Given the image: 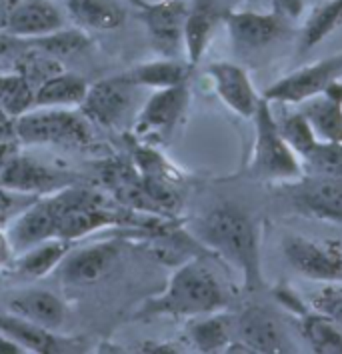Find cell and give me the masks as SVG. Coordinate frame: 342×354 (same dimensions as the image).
Masks as SVG:
<instances>
[{
  "mask_svg": "<svg viewBox=\"0 0 342 354\" xmlns=\"http://www.w3.org/2000/svg\"><path fill=\"white\" fill-rule=\"evenodd\" d=\"M8 4H10V0H0V30L4 28V22H6V12H8Z\"/></svg>",
  "mask_w": 342,
  "mask_h": 354,
  "instance_id": "42",
  "label": "cell"
},
{
  "mask_svg": "<svg viewBox=\"0 0 342 354\" xmlns=\"http://www.w3.org/2000/svg\"><path fill=\"white\" fill-rule=\"evenodd\" d=\"M120 257V243L102 241L80 248L75 254H66L58 264L60 277L68 284H93L104 279Z\"/></svg>",
  "mask_w": 342,
  "mask_h": 354,
  "instance_id": "17",
  "label": "cell"
},
{
  "mask_svg": "<svg viewBox=\"0 0 342 354\" xmlns=\"http://www.w3.org/2000/svg\"><path fill=\"white\" fill-rule=\"evenodd\" d=\"M88 93V82L75 73H58L44 80L35 91V106H58V109H80Z\"/></svg>",
  "mask_w": 342,
  "mask_h": 354,
  "instance_id": "21",
  "label": "cell"
},
{
  "mask_svg": "<svg viewBox=\"0 0 342 354\" xmlns=\"http://www.w3.org/2000/svg\"><path fill=\"white\" fill-rule=\"evenodd\" d=\"M17 138L15 134V118H10L8 114L0 111V142H6V140H12Z\"/></svg>",
  "mask_w": 342,
  "mask_h": 354,
  "instance_id": "36",
  "label": "cell"
},
{
  "mask_svg": "<svg viewBox=\"0 0 342 354\" xmlns=\"http://www.w3.org/2000/svg\"><path fill=\"white\" fill-rule=\"evenodd\" d=\"M70 243L62 239H48L19 254L17 270L26 279H42L50 270L58 268L62 259L68 254Z\"/></svg>",
  "mask_w": 342,
  "mask_h": 354,
  "instance_id": "27",
  "label": "cell"
},
{
  "mask_svg": "<svg viewBox=\"0 0 342 354\" xmlns=\"http://www.w3.org/2000/svg\"><path fill=\"white\" fill-rule=\"evenodd\" d=\"M187 8V0H158L138 8L152 46L167 58H176L180 50H184Z\"/></svg>",
  "mask_w": 342,
  "mask_h": 354,
  "instance_id": "8",
  "label": "cell"
},
{
  "mask_svg": "<svg viewBox=\"0 0 342 354\" xmlns=\"http://www.w3.org/2000/svg\"><path fill=\"white\" fill-rule=\"evenodd\" d=\"M26 40L30 42V46L40 48L46 55L55 56L60 62L70 58V56L78 55V53H82L91 44V38L86 37V32L76 30V28H60V30H55L50 35L26 38Z\"/></svg>",
  "mask_w": 342,
  "mask_h": 354,
  "instance_id": "30",
  "label": "cell"
},
{
  "mask_svg": "<svg viewBox=\"0 0 342 354\" xmlns=\"http://www.w3.org/2000/svg\"><path fill=\"white\" fill-rule=\"evenodd\" d=\"M12 206H15V198H12V192L10 190H6V188L0 187V223L10 214V210H12Z\"/></svg>",
  "mask_w": 342,
  "mask_h": 354,
  "instance_id": "37",
  "label": "cell"
},
{
  "mask_svg": "<svg viewBox=\"0 0 342 354\" xmlns=\"http://www.w3.org/2000/svg\"><path fill=\"white\" fill-rule=\"evenodd\" d=\"M189 106V84L171 88H158L144 102L142 111L134 120V132L138 136L169 134Z\"/></svg>",
  "mask_w": 342,
  "mask_h": 354,
  "instance_id": "12",
  "label": "cell"
},
{
  "mask_svg": "<svg viewBox=\"0 0 342 354\" xmlns=\"http://www.w3.org/2000/svg\"><path fill=\"white\" fill-rule=\"evenodd\" d=\"M303 0H272V10L285 20L298 19L303 15Z\"/></svg>",
  "mask_w": 342,
  "mask_h": 354,
  "instance_id": "35",
  "label": "cell"
},
{
  "mask_svg": "<svg viewBox=\"0 0 342 354\" xmlns=\"http://www.w3.org/2000/svg\"><path fill=\"white\" fill-rule=\"evenodd\" d=\"M12 254L15 252H12V246L8 243V236L4 232H0V266L12 261Z\"/></svg>",
  "mask_w": 342,
  "mask_h": 354,
  "instance_id": "39",
  "label": "cell"
},
{
  "mask_svg": "<svg viewBox=\"0 0 342 354\" xmlns=\"http://www.w3.org/2000/svg\"><path fill=\"white\" fill-rule=\"evenodd\" d=\"M225 306L227 295L218 279L212 274V270L200 257H194L176 266L167 288L160 295L146 300L136 313V317L194 318L222 310Z\"/></svg>",
  "mask_w": 342,
  "mask_h": 354,
  "instance_id": "2",
  "label": "cell"
},
{
  "mask_svg": "<svg viewBox=\"0 0 342 354\" xmlns=\"http://www.w3.org/2000/svg\"><path fill=\"white\" fill-rule=\"evenodd\" d=\"M0 73H2V68H0Z\"/></svg>",
  "mask_w": 342,
  "mask_h": 354,
  "instance_id": "44",
  "label": "cell"
},
{
  "mask_svg": "<svg viewBox=\"0 0 342 354\" xmlns=\"http://www.w3.org/2000/svg\"><path fill=\"white\" fill-rule=\"evenodd\" d=\"M68 15L88 30H114L126 19L118 0H64Z\"/></svg>",
  "mask_w": 342,
  "mask_h": 354,
  "instance_id": "22",
  "label": "cell"
},
{
  "mask_svg": "<svg viewBox=\"0 0 342 354\" xmlns=\"http://www.w3.org/2000/svg\"><path fill=\"white\" fill-rule=\"evenodd\" d=\"M276 124H278V131L286 140V145L298 154V158H303L304 154L319 142L316 134L303 112H290L281 120H276Z\"/></svg>",
  "mask_w": 342,
  "mask_h": 354,
  "instance_id": "32",
  "label": "cell"
},
{
  "mask_svg": "<svg viewBox=\"0 0 342 354\" xmlns=\"http://www.w3.org/2000/svg\"><path fill=\"white\" fill-rule=\"evenodd\" d=\"M8 310L46 330H57L66 318V306L48 290H26L8 300Z\"/></svg>",
  "mask_w": 342,
  "mask_h": 354,
  "instance_id": "19",
  "label": "cell"
},
{
  "mask_svg": "<svg viewBox=\"0 0 342 354\" xmlns=\"http://www.w3.org/2000/svg\"><path fill=\"white\" fill-rule=\"evenodd\" d=\"M207 76L212 80L214 93L243 118H252L258 109L260 96L245 68L232 62H212L207 68Z\"/></svg>",
  "mask_w": 342,
  "mask_h": 354,
  "instance_id": "14",
  "label": "cell"
},
{
  "mask_svg": "<svg viewBox=\"0 0 342 354\" xmlns=\"http://www.w3.org/2000/svg\"><path fill=\"white\" fill-rule=\"evenodd\" d=\"M64 28V19L50 0H10L2 32L37 38Z\"/></svg>",
  "mask_w": 342,
  "mask_h": 354,
  "instance_id": "16",
  "label": "cell"
},
{
  "mask_svg": "<svg viewBox=\"0 0 342 354\" xmlns=\"http://www.w3.org/2000/svg\"><path fill=\"white\" fill-rule=\"evenodd\" d=\"M0 333L15 342H19L24 351L32 353H58V342L50 330L38 326L35 322L19 317L15 313H0Z\"/></svg>",
  "mask_w": 342,
  "mask_h": 354,
  "instance_id": "25",
  "label": "cell"
},
{
  "mask_svg": "<svg viewBox=\"0 0 342 354\" xmlns=\"http://www.w3.org/2000/svg\"><path fill=\"white\" fill-rule=\"evenodd\" d=\"M194 232L210 254L240 272L243 290L256 292L263 288L258 230L247 210L236 205L216 206L198 221Z\"/></svg>",
  "mask_w": 342,
  "mask_h": 354,
  "instance_id": "1",
  "label": "cell"
},
{
  "mask_svg": "<svg viewBox=\"0 0 342 354\" xmlns=\"http://www.w3.org/2000/svg\"><path fill=\"white\" fill-rule=\"evenodd\" d=\"M136 88L138 86L126 75L104 78L88 86L80 111L102 127H118L129 111H133Z\"/></svg>",
  "mask_w": 342,
  "mask_h": 354,
  "instance_id": "9",
  "label": "cell"
},
{
  "mask_svg": "<svg viewBox=\"0 0 342 354\" xmlns=\"http://www.w3.org/2000/svg\"><path fill=\"white\" fill-rule=\"evenodd\" d=\"M324 96H328L330 100H336V102H341L342 104V82L339 80H334V82H330L326 88H324Z\"/></svg>",
  "mask_w": 342,
  "mask_h": 354,
  "instance_id": "41",
  "label": "cell"
},
{
  "mask_svg": "<svg viewBox=\"0 0 342 354\" xmlns=\"http://www.w3.org/2000/svg\"><path fill=\"white\" fill-rule=\"evenodd\" d=\"M234 328H236V338L228 346V353L245 351V353L274 354L292 351V346L283 333V328L278 326V322L260 306L245 308L236 317Z\"/></svg>",
  "mask_w": 342,
  "mask_h": 354,
  "instance_id": "10",
  "label": "cell"
},
{
  "mask_svg": "<svg viewBox=\"0 0 342 354\" xmlns=\"http://www.w3.org/2000/svg\"><path fill=\"white\" fill-rule=\"evenodd\" d=\"M15 134L19 142L26 145H86L91 129L84 116L73 109L40 106L30 109L15 120Z\"/></svg>",
  "mask_w": 342,
  "mask_h": 354,
  "instance_id": "4",
  "label": "cell"
},
{
  "mask_svg": "<svg viewBox=\"0 0 342 354\" xmlns=\"http://www.w3.org/2000/svg\"><path fill=\"white\" fill-rule=\"evenodd\" d=\"M254 120V150L250 174L265 180H296L303 176L298 154L286 145L278 131L276 118L270 112V102L260 96Z\"/></svg>",
  "mask_w": 342,
  "mask_h": 354,
  "instance_id": "3",
  "label": "cell"
},
{
  "mask_svg": "<svg viewBox=\"0 0 342 354\" xmlns=\"http://www.w3.org/2000/svg\"><path fill=\"white\" fill-rule=\"evenodd\" d=\"M225 24L230 40L245 50H258L281 37L286 28V20L272 12L254 10H225Z\"/></svg>",
  "mask_w": 342,
  "mask_h": 354,
  "instance_id": "15",
  "label": "cell"
},
{
  "mask_svg": "<svg viewBox=\"0 0 342 354\" xmlns=\"http://www.w3.org/2000/svg\"><path fill=\"white\" fill-rule=\"evenodd\" d=\"M303 160L310 167L312 174H323L342 180V142L319 140L304 154Z\"/></svg>",
  "mask_w": 342,
  "mask_h": 354,
  "instance_id": "33",
  "label": "cell"
},
{
  "mask_svg": "<svg viewBox=\"0 0 342 354\" xmlns=\"http://www.w3.org/2000/svg\"><path fill=\"white\" fill-rule=\"evenodd\" d=\"M283 254L288 264L306 279L319 282L342 280V248L336 243L290 234L283 241Z\"/></svg>",
  "mask_w": 342,
  "mask_h": 354,
  "instance_id": "6",
  "label": "cell"
},
{
  "mask_svg": "<svg viewBox=\"0 0 342 354\" xmlns=\"http://www.w3.org/2000/svg\"><path fill=\"white\" fill-rule=\"evenodd\" d=\"M12 64H15L12 71H17V73H20V75L24 76V78L35 86V91H37L44 80H48L50 76L62 73V62H60L58 58L42 53L40 48L30 46V42H28V46L15 58Z\"/></svg>",
  "mask_w": 342,
  "mask_h": 354,
  "instance_id": "31",
  "label": "cell"
},
{
  "mask_svg": "<svg viewBox=\"0 0 342 354\" xmlns=\"http://www.w3.org/2000/svg\"><path fill=\"white\" fill-rule=\"evenodd\" d=\"M225 17L222 0H190L184 26V53L194 68L207 53L210 38Z\"/></svg>",
  "mask_w": 342,
  "mask_h": 354,
  "instance_id": "18",
  "label": "cell"
},
{
  "mask_svg": "<svg viewBox=\"0 0 342 354\" xmlns=\"http://www.w3.org/2000/svg\"><path fill=\"white\" fill-rule=\"evenodd\" d=\"M57 192L46 194L35 205L28 206L10 226L6 236L15 254H22L24 250L48 239H57V223L60 214V201Z\"/></svg>",
  "mask_w": 342,
  "mask_h": 354,
  "instance_id": "11",
  "label": "cell"
},
{
  "mask_svg": "<svg viewBox=\"0 0 342 354\" xmlns=\"http://www.w3.org/2000/svg\"><path fill=\"white\" fill-rule=\"evenodd\" d=\"M292 206L308 216L342 224V180L323 174L301 176L285 188Z\"/></svg>",
  "mask_w": 342,
  "mask_h": 354,
  "instance_id": "7",
  "label": "cell"
},
{
  "mask_svg": "<svg viewBox=\"0 0 342 354\" xmlns=\"http://www.w3.org/2000/svg\"><path fill=\"white\" fill-rule=\"evenodd\" d=\"M236 317L225 315L220 310L194 317L189 324V338L192 346L200 353H228V346L234 342Z\"/></svg>",
  "mask_w": 342,
  "mask_h": 354,
  "instance_id": "20",
  "label": "cell"
},
{
  "mask_svg": "<svg viewBox=\"0 0 342 354\" xmlns=\"http://www.w3.org/2000/svg\"><path fill=\"white\" fill-rule=\"evenodd\" d=\"M190 66L189 62H180L178 58H167L162 56L160 60H152L146 64H140L129 73V78L133 80L136 86H149V88H171L184 84L189 80Z\"/></svg>",
  "mask_w": 342,
  "mask_h": 354,
  "instance_id": "24",
  "label": "cell"
},
{
  "mask_svg": "<svg viewBox=\"0 0 342 354\" xmlns=\"http://www.w3.org/2000/svg\"><path fill=\"white\" fill-rule=\"evenodd\" d=\"M310 308L321 313L324 317L336 320L342 324V282L341 280H332V282H324L316 292L310 295Z\"/></svg>",
  "mask_w": 342,
  "mask_h": 354,
  "instance_id": "34",
  "label": "cell"
},
{
  "mask_svg": "<svg viewBox=\"0 0 342 354\" xmlns=\"http://www.w3.org/2000/svg\"><path fill=\"white\" fill-rule=\"evenodd\" d=\"M298 328L306 344L321 354L342 353V324L336 320L324 317L316 310H303L298 315Z\"/></svg>",
  "mask_w": 342,
  "mask_h": 354,
  "instance_id": "23",
  "label": "cell"
},
{
  "mask_svg": "<svg viewBox=\"0 0 342 354\" xmlns=\"http://www.w3.org/2000/svg\"><path fill=\"white\" fill-rule=\"evenodd\" d=\"M32 106L35 86L17 71L0 73V111L17 120Z\"/></svg>",
  "mask_w": 342,
  "mask_h": 354,
  "instance_id": "29",
  "label": "cell"
},
{
  "mask_svg": "<svg viewBox=\"0 0 342 354\" xmlns=\"http://www.w3.org/2000/svg\"><path fill=\"white\" fill-rule=\"evenodd\" d=\"M0 353L2 354H15V353H24V348L20 346L19 342H15L12 338L4 336L0 333Z\"/></svg>",
  "mask_w": 342,
  "mask_h": 354,
  "instance_id": "40",
  "label": "cell"
},
{
  "mask_svg": "<svg viewBox=\"0 0 342 354\" xmlns=\"http://www.w3.org/2000/svg\"><path fill=\"white\" fill-rule=\"evenodd\" d=\"M306 120L310 122L312 131L319 140L326 142H342V104L330 100L328 96H312L303 102Z\"/></svg>",
  "mask_w": 342,
  "mask_h": 354,
  "instance_id": "26",
  "label": "cell"
},
{
  "mask_svg": "<svg viewBox=\"0 0 342 354\" xmlns=\"http://www.w3.org/2000/svg\"><path fill=\"white\" fill-rule=\"evenodd\" d=\"M68 185L70 180H66V176L60 172L42 167L28 156H20L19 152L0 170V187L10 190L12 194L46 196Z\"/></svg>",
  "mask_w": 342,
  "mask_h": 354,
  "instance_id": "13",
  "label": "cell"
},
{
  "mask_svg": "<svg viewBox=\"0 0 342 354\" xmlns=\"http://www.w3.org/2000/svg\"><path fill=\"white\" fill-rule=\"evenodd\" d=\"M342 24V0H326L306 19L301 32V53H306L330 37Z\"/></svg>",
  "mask_w": 342,
  "mask_h": 354,
  "instance_id": "28",
  "label": "cell"
},
{
  "mask_svg": "<svg viewBox=\"0 0 342 354\" xmlns=\"http://www.w3.org/2000/svg\"><path fill=\"white\" fill-rule=\"evenodd\" d=\"M19 152L17 149V142L15 140H6V142H0V170L4 168V165Z\"/></svg>",
  "mask_w": 342,
  "mask_h": 354,
  "instance_id": "38",
  "label": "cell"
},
{
  "mask_svg": "<svg viewBox=\"0 0 342 354\" xmlns=\"http://www.w3.org/2000/svg\"><path fill=\"white\" fill-rule=\"evenodd\" d=\"M342 75V53L326 56L323 60L308 64L304 68H298L290 75L283 76L274 84H270L263 93V98L281 104H303L304 100L319 96L324 93V88L339 80Z\"/></svg>",
  "mask_w": 342,
  "mask_h": 354,
  "instance_id": "5",
  "label": "cell"
},
{
  "mask_svg": "<svg viewBox=\"0 0 342 354\" xmlns=\"http://www.w3.org/2000/svg\"><path fill=\"white\" fill-rule=\"evenodd\" d=\"M129 2H131L133 6H136V8H142L149 0H129Z\"/></svg>",
  "mask_w": 342,
  "mask_h": 354,
  "instance_id": "43",
  "label": "cell"
}]
</instances>
